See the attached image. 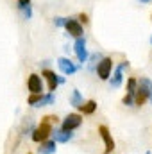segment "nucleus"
I'll return each mask as SVG.
<instances>
[{
  "mask_svg": "<svg viewBox=\"0 0 152 154\" xmlns=\"http://www.w3.org/2000/svg\"><path fill=\"white\" fill-rule=\"evenodd\" d=\"M147 154H150V152H147Z\"/></svg>",
  "mask_w": 152,
  "mask_h": 154,
  "instance_id": "5701e85b",
  "label": "nucleus"
},
{
  "mask_svg": "<svg viewBox=\"0 0 152 154\" xmlns=\"http://www.w3.org/2000/svg\"><path fill=\"white\" fill-rule=\"evenodd\" d=\"M79 109H81L84 115H91V113H95V109H97V102H95V100H88V102H82V104L79 106Z\"/></svg>",
  "mask_w": 152,
  "mask_h": 154,
  "instance_id": "2eb2a0df",
  "label": "nucleus"
},
{
  "mask_svg": "<svg viewBox=\"0 0 152 154\" xmlns=\"http://www.w3.org/2000/svg\"><path fill=\"white\" fill-rule=\"evenodd\" d=\"M141 82H143V86H145V90H147V99L152 102V81L149 77H141Z\"/></svg>",
  "mask_w": 152,
  "mask_h": 154,
  "instance_id": "a211bd4d",
  "label": "nucleus"
},
{
  "mask_svg": "<svg viewBox=\"0 0 152 154\" xmlns=\"http://www.w3.org/2000/svg\"><path fill=\"white\" fill-rule=\"evenodd\" d=\"M127 66V61H123V63H120L118 65V68L114 70V75L111 79V86L113 88H118L120 84H122V81H123V68Z\"/></svg>",
  "mask_w": 152,
  "mask_h": 154,
  "instance_id": "9b49d317",
  "label": "nucleus"
},
{
  "mask_svg": "<svg viewBox=\"0 0 152 154\" xmlns=\"http://www.w3.org/2000/svg\"><path fill=\"white\" fill-rule=\"evenodd\" d=\"M18 9L23 13V16L29 20L32 16V7H31V0H18Z\"/></svg>",
  "mask_w": 152,
  "mask_h": 154,
  "instance_id": "4468645a",
  "label": "nucleus"
},
{
  "mask_svg": "<svg viewBox=\"0 0 152 154\" xmlns=\"http://www.w3.org/2000/svg\"><path fill=\"white\" fill-rule=\"evenodd\" d=\"M81 124H82V116L79 115V113H70V115L65 116V120L61 124V129L63 131H74Z\"/></svg>",
  "mask_w": 152,
  "mask_h": 154,
  "instance_id": "7ed1b4c3",
  "label": "nucleus"
},
{
  "mask_svg": "<svg viewBox=\"0 0 152 154\" xmlns=\"http://www.w3.org/2000/svg\"><path fill=\"white\" fill-rule=\"evenodd\" d=\"M99 133H100V136H102V140H104V145H106V152H113L114 149V140L113 136H111V133H109V129L106 127V125H100L99 127Z\"/></svg>",
  "mask_w": 152,
  "mask_h": 154,
  "instance_id": "6e6552de",
  "label": "nucleus"
},
{
  "mask_svg": "<svg viewBox=\"0 0 152 154\" xmlns=\"http://www.w3.org/2000/svg\"><path fill=\"white\" fill-rule=\"evenodd\" d=\"M43 77L48 81V90L56 91V88H57V75L52 70H43Z\"/></svg>",
  "mask_w": 152,
  "mask_h": 154,
  "instance_id": "ddd939ff",
  "label": "nucleus"
},
{
  "mask_svg": "<svg viewBox=\"0 0 152 154\" xmlns=\"http://www.w3.org/2000/svg\"><path fill=\"white\" fill-rule=\"evenodd\" d=\"M136 88H138V81H136L134 77H131V79L127 81V93H125V97L122 99V102H123L125 106L134 104V93H136Z\"/></svg>",
  "mask_w": 152,
  "mask_h": 154,
  "instance_id": "20e7f679",
  "label": "nucleus"
},
{
  "mask_svg": "<svg viewBox=\"0 0 152 154\" xmlns=\"http://www.w3.org/2000/svg\"><path fill=\"white\" fill-rule=\"evenodd\" d=\"M56 152V142L54 140H45L43 142V145L39 147V154H54Z\"/></svg>",
  "mask_w": 152,
  "mask_h": 154,
  "instance_id": "dca6fc26",
  "label": "nucleus"
},
{
  "mask_svg": "<svg viewBox=\"0 0 152 154\" xmlns=\"http://www.w3.org/2000/svg\"><path fill=\"white\" fill-rule=\"evenodd\" d=\"M57 65H59V70L65 74V75H72V74H75L77 66L70 61V59H66V57H59L57 59Z\"/></svg>",
  "mask_w": 152,
  "mask_h": 154,
  "instance_id": "1a4fd4ad",
  "label": "nucleus"
},
{
  "mask_svg": "<svg viewBox=\"0 0 152 154\" xmlns=\"http://www.w3.org/2000/svg\"><path fill=\"white\" fill-rule=\"evenodd\" d=\"M82 102H84V100H82V95H81V91H79V90H74V91H72L70 104H72V106H75V108H79Z\"/></svg>",
  "mask_w": 152,
  "mask_h": 154,
  "instance_id": "f3484780",
  "label": "nucleus"
},
{
  "mask_svg": "<svg viewBox=\"0 0 152 154\" xmlns=\"http://www.w3.org/2000/svg\"><path fill=\"white\" fill-rule=\"evenodd\" d=\"M111 70H113V59L111 57H102L99 63H97V74L102 81H108L111 75Z\"/></svg>",
  "mask_w": 152,
  "mask_h": 154,
  "instance_id": "f03ea898",
  "label": "nucleus"
},
{
  "mask_svg": "<svg viewBox=\"0 0 152 154\" xmlns=\"http://www.w3.org/2000/svg\"><path fill=\"white\" fill-rule=\"evenodd\" d=\"M74 138V134H72V131H56L54 133V142H59V143H66V142H70Z\"/></svg>",
  "mask_w": 152,
  "mask_h": 154,
  "instance_id": "f8f14e48",
  "label": "nucleus"
},
{
  "mask_svg": "<svg viewBox=\"0 0 152 154\" xmlns=\"http://www.w3.org/2000/svg\"><path fill=\"white\" fill-rule=\"evenodd\" d=\"M65 20H66V18H59V16H57L54 22H56V25H57V27H65Z\"/></svg>",
  "mask_w": 152,
  "mask_h": 154,
  "instance_id": "6ab92c4d",
  "label": "nucleus"
},
{
  "mask_svg": "<svg viewBox=\"0 0 152 154\" xmlns=\"http://www.w3.org/2000/svg\"><path fill=\"white\" fill-rule=\"evenodd\" d=\"M65 29L70 32V36H74V38H81L82 36V25L74 20V18H66L65 20Z\"/></svg>",
  "mask_w": 152,
  "mask_h": 154,
  "instance_id": "0eeeda50",
  "label": "nucleus"
},
{
  "mask_svg": "<svg viewBox=\"0 0 152 154\" xmlns=\"http://www.w3.org/2000/svg\"><path fill=\"white\" fill-rule=\"evenodd\" d=\"M150 45H152V38H150Z\"/></svg>",
  "mask_w": 152,
  "mask_h": 154,
  "instance_id": "4be33fe9",
  "label": "nucleus"
},
{
  "mask_svg": "<svg viewBox=\"0 0 152 154\" xmlns=\"http://www.w3.org/2000/svg\"><path fill=\"white\" fill-rule=\"evenodd\" d=\"M147 102V90L143 86V82L140 81L138 82V88H136V93H134V104L136 106H143Z\"/></svg>",
  "mask_w": 152,
  "mask_h": 154,
  "instance_id": "9d476101",
  "label": "nucleus"
},
{
  "mask_svg": "<svg viewBox=\"0 0 152 154\" xmlns=\"http://www.w3.org/2000/svg\"><path fill=\"white\" fill-rule=\"evenodd\" d=\"M140 2H143V4H145V2H152V0H140Z\"/></svg>",
  "mask_w": 152,
  "mask_h": 154,
  "instance_id": "412c9836",
  "label": "nucleus"
},
{
  "mask_svg": "<svg viewBox=\"0 0 152 154\" xmlns=\"http://www.w3.org/2000/svg\"><path fill=\"white\" fill-rule=\"evenodd\" d=\"M50 120H52V116H47L45 118V122H41L39 124V127L32 133V140L34 142H45L50 134H52V125H50Z\"/></svg>",
  "mask_w": 152,
  "mask_h": 154,
  "instance_id": "f257e3e1",
  "label": "nucleus"
},
{
  "mask_svg": "<svg viewBox=\"0 0 152 154\" xmlns=\"http://www.w3.org/2000/svg\"><path fill=\"white\" fill-rule=\"evenodd\" d=\"M74 50H75V54H77V59L81 61V63H86L88 61V50H86V39L82 38H77L75 39V45H74Z\"/></svg>",
  "mask_w": 152,
  "mask_h": 154,
  "instance_id": "39448f33",
  "label": "nucleus"
},
{
  "mask_svg": "<svg viewBox=\"0 0 152 154\" xmlns=\"http://www.w3.org/2000/svg\"><path fill=\"white\" fill-rule=\"evenodd\" d=\"M27 88L31 93H43V81L38 74H31L27 79Z\"/></svg>",
  "mask_w": 152,
  "mask_h": 154,
  "instance_id": "423d86ee",
  "label": "nucleus"
},
{
  "mask_svg": "<svg viewBox=\"0 0 152 154\" xmlns=\"http://www.w3.org/2000/svg\"><path fill=\"white\" fill-rule=\"evenodd\" d=\"M79 18H81V22H84V23H88V14H81Z\"/></svg>",
  "mask_w": 152,
  "mask_h": 154,
  "instance_id": "aec40b11",
  "label": "nucleus"
}]
</instances>
